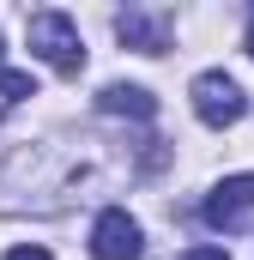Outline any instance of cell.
Returning a JSON list of instances; mask_svg holds the SVG:
<instances>
[{"mask_svg":"<svg viewBox=\"0 0 254 260\" xmlns=\"http://www.w3.org/2000/svg\"><path fill=\"white\" fill-rule=\"evenodd\" d=\"M91 254L97 260H139V224L127 218L121 206H109V212L91 224Z\"/></svg>","mask_w":254,"mask_h":260,"instance_id":"cell-4","label":"cell"},{"mask_svg":"<svg viewBox=\"0 0 254 260\" xmlns=\"http://www.w3.org/2000/svg\"><path fill=\"white\" fill-rule=\"evenodd\" d=\"M115 37L139 55H164L170 49V12H145V6H127L115 18Z\"/></svg>","mask_w":254,"mask_h":260,"instance_id":"cell-5","label":"cell"},{"mask_svg":"<svg viewBox=\"0 0 254 260\" xmlns=\"http://www.w3.org/2000/svg\"><path fill=\"white\" fill-rule=\"evenodd\" d=\"M24 97H37V79H30V73H0V115H6L12 103H24Z\"/></svg>","mask_w":254,"mask_h":260,"instance_id":"cell-7","label":"cell"},{"mask_svg":"<svg viewBox=\"0 0 254 260\" xmlns=\"http://www.w3.org/2000/svg\"><path fill=\"white\" fill-rule=\"evenodd\" d=\"M176 260H230V254H224V248H182Z\"/></svg>","mask_w":254,"mask_h":260,"instance_id":"cell-8","label":"cell"},{"mask_svg":"<svg viewBox=\"0 0 254 260\" xmlns=\"http://www.w3.org/2000/svg\"><path fill=\"white\" fill-rule=\"evenodd\" d=\"M0 73H6V55H0Z\"/></svg>","mask_w":254,"mask_h":260,"instance_id":"cell-11","label":"cell"},{"mask_svg":"<svg viewBox=\"0 0 254 260\" xmlns=\"http://www.w3.org/2000/svg\"><path fill=\"white\" fill-rule=\"evenodd\" d=\"M6 260H49V248H12Z\"/></svg>","mask_w":254,"mask_h":260,"instance_id":"cell-9","label":"cell"},{"mask_svg":"<svg viewBox=\"0 0 254 260\" xmlns=\"http://www.w3.org/2000/svg\"><path fill=\"white\" fill-rule=\"evenodd\" d=\"M248 55H254V24H248Z\"/></svg>","mask_w":254,"mask_h":260,"instance_id":"cell-10","label":"cell"},{"mask_svg":"<svg viewBox=\"0 0 254 260\" xmlns=\"http://www.w3.org/2000/svg\"><path fill=\"white\" fill-rule=\"evenodd\" d=\"M97 109L103 115H133V121H151L157 115V97L145 85H103L97 91Z\"/></svg>","mask_w":254,"mask_h":260,"instance_id":"cell-6","label":"cell"},{"mask_svg":"<svg viewBox=\"0 0 254 260\" xmlns=\"http://www.w3.org/2000/svg\"><path fill=\"white\" fill-rule=\"evenodd\" d=\"M194 97V115L206 121V127H236L242 115H248V97H242V85L230 79V73H200L188 85Z\"/></svg>","mask_w":254,"mask_h":260,"instance_id":"cell-2","label":"cell"},{"mask_svg":"<svg viewBox=\"0 0 254 260\" xmlns=\"http://www.w3.org/2000/svg\"><path fill=\"white\" fill-rule=\"evenodd\" d=\"M254 212V176H230V182H218L212 200H206V224L212 230H242Z\"/></svg>","mask_w":254,"mask_h":260,"instance_id":"cell-3","label":"cell"},{"mask_svg":"<svg viewBox=\"0 0 254 260\" xmlns=\"http://www.w3.org/2000/svg\"><path fill=\"white\" fill-rule=\"evenodd\" d=\"M24 37H30V55L49 61L55 73H67V79L85 73V43H79V24H73L67 12H30Z\"/></svg>","mask_w":254,"mask_h":260,"instance_id":"cell-1","label":"cell"}]
</instances>
